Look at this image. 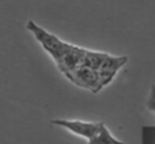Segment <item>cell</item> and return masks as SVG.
Listing matches in <instances>:
<instances>
[{"instance_id": "6da1fadb", "label": "cell", "mask_w": 155, "mask_h": 144, "mask_svg": "<svg viewBox=\"0 0 155 144\" xmlns=\"http://www.w3.org/2000/svg\"><path fill=\"white\" fill-rule=\"evenodd\" d=\"M26 27L33 35L34 38L40 42V45L45 49V52L49 54V56L53 59V61H57L59 57L63 54L65 48V44L63 40H60L57 35L49 33L48 30H45L44 27L38 26L34 21H29L26 23Z\"/></svg>"}, {"instance_id": "7a4b0ae2", "label": "cell", "mask_w": 155, "mask_h": 144, "mask_svg": "<svg viewBox=\"0 0 155 144\" xmlns=\"http://www.w3.org/2000/svg\"><path fill=\"white\" fill-rule=\"evenodd\" d=\"M68 80L74 83V84L79 86L82 88H86V90L91 91V93H98L101 91L102 84H101V79H99V74L97 70H93V68L87 67V65L82 64L79 67H76L74 71L68 72L65 75Z\"/></svg>"}, {"instance_id": "3957f363", "label": "cell", "mask_w": 155, "mask_h": 144, "mask_svg": "<svg viewBox=\"0 0 155 144\" xmlns=\"http://www.w3.org/2000/svg\"><path fill=\"white\" fill-rule=\"evenodd\" d=\"M86 54V49L80 48V46L72 45V44H65V48L63 54L59 57V60L56 63L57 68L60 70L63 75H67L68 72L74 71L76 67L83 64V59Z\"/></svg>"}, {"instance_id": "277c9868", "label": "cell", "mask_w": 155, "mask_h": 144, "mask_svg": "<svg viewBox=\"0 0 155 144\" xmlns=\"http://www.w3.org/2000/svg\"><path fill=\"white\" fill-rule=\"evenodd\" d=\"M52 124L57 126H61V128L70 131L71 133L78 135V136L83 137L86 140H90L97 133V131L99 128V123H88V121H80V120H63V118H57V120L52 121Z\"/></svg>"}, {"instance_id": "5b68a950", "label": "cell", "mask_w": 155, "mask_h": 144, "mask_svg": "<svg viewBox=\"0 0 155 144\" xmlns=\"http://www.w3.org/2000/svg\"><path fill=\"white\" fill-rule=\"evenodd\" d=\"M127 61H128V57L127 56H112L109 53L106 54L104 63L98 68V74H99L102 87H105V86L110 84L113 82L117 72L127 64Z\"/></svg>"}, {"instance_id": "8992f818", "label": "cell", "mask_w": 155, "mask_h": 144, "mask_svg": "<svg viewBox=\"0 0 155 144\" xmlns=\"http://www.w3.org/2000/svg\"><path fill=\"white\" fill-rule=\"evenodd\" d=\"M87 144H125V143L113 136L104 123H99V128L97 131V133L90 140H87Z\"/></svg>"}, {"instance_id": "52a82bcc", "label": "cell", "mask_w": 155, "mask_h": 144, "mask_svg": "<svg viewBox=\"0 0 155 144\" xmlns=\"http://www.w3.org/2000/svg\"><path fill=\"white\" fill-rule=\"evenodd\" d=\"M107 53L105 52H97V51H90V49H86V54L84 59H83V64L87 65V67L93 68V70H97L101 67V64L104 63L105 57H106Z\"/></svg>"}, {"instance_id": "ba28073f", "label": "cell", "mask_w": 155, "mask_h": 144, "mask_svg": "<svg viewBox=\"0 0 155 144\" xmlns=\"http://www.w3.org/2000/svg\"><path fill=\"white\" fill-rule=\"evenodd\" d=\"M146 106H147V109L150 110V112L155 113V84H153L151 88H150V94H148Z\"/></svg>"}]
</instances>
